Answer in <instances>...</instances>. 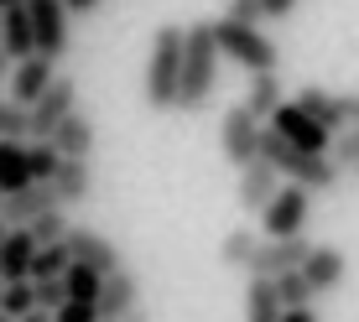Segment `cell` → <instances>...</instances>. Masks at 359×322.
I'll use <instances>...</instances> for the list:
<instances>
[{"instance_id":"cell-8","label":"cell","mask_w":359,"mask_h":322,"mask_svg":"<svg viewBox=\"0 0 359 322\" xmlns=\"http://www.w3.org/2000/svg\"><path fill=\"white\" fill-rule=\"evenodd\" d=\"M73 109H79V83H73L68 73H57V78L42 89V99L27 109L32 115V141H53V130L63 125Z\"/></svg>"},{"instance_id":"cell-33","label":"cell","mask_w":359,"mask_h":322,"mask_svg":"<svg viewBox=\"0 0 359 322\" xmlns=\"http://www.w3.org/2000/svg\"><path fill=\"white\" fill-rule=\"evenodd\" d=\"M328 161H333V167H354L359 172V125H349V130H339V135H333V146H328Z\"/></svg>"},{"instance_id":"cell-20","label":"cell","mask_w":359,"mask_h":322,"mask_svg":"<svg viewBox=\"0 0 359 322\" xmlns=\"http://www.w3.org/2000/svg\"><path fill=\"white\" fill-rule=\"evenodd\" d=\"M32 234L27 229H6V244H0V281H32Z\"/></svg>"},{"instance_id":"cell-6","label":"cell","mask_w":359,"mask_h":322,"mask_svg":"<svg viewBox=\"0 0 359 322\" xmlns=\"http://www.w3.org/2000/svg\"><path fill=\"white\" fill-rule=\"evenodd\" d=\"M307 214H313V192L297 188V182H281L276 197L261 208V229L266 239H297L307 229Z\"/></svg>"},{"instance_id":"cell-7","label":"cell","mask_w":359,"mask_h":322,"mask_svg":"<svg viewBox=\"0 0 359 322\" xmlns=\"http://www.w3.org/2000/svg\"><path fill=\"white\" fill-rule=\"evenodd\" d=\"M261 130H266V125H261L245 104H229V109H224V120H219V151H224V161H229L234 172L250 167V161L261 156Z\"/></svg>"},{"instance_id":"cell-25","label":"cell","mask_w":359,"mask_h":322,"mask_svg":"<svg viewBox=\"0 0 359 322\" xmlns=\"http://www.w3.org/2000/svg\"><path fill=\"white\" fill-rule=\"evenodd\" d=\"M99 286H104V276L99 270H89V265H73L68 260V270H63V296L68 302H99Z\"/></svg>"},{"instance_id":"cell-2","label":"cell","mask_w":359,"mask_h":322,"mask_svg":"<svg viewBox=\"0 0 359 322\" xmlns=\"http://www.w3.org/2000/svg\"><path fill=\"white\" fill-rule=\"evenodd\" d=\"M261 156L276 167V177L281 182H297V188H307V192H333V182H339V167H333L328 156H307V151H297V146H287L276 130H261Z\"/></svg>"},{"instance_id":"cell-45","label":"cell","mask_w":359,"mask_h":322,"mask_svg":"<svg viewBox=\"0 0 359 322\" xmlns=\"http://www.w3.org/2000/svg\"><path fill=\"white\" fill-rule=\"evenodd\" d=\"M0 322H11V317H6V312H0Z\"/></svg>"},{"instance_id":"cell-40","label":"cell","mask_w":359,"mask_h":322,"mask_svg":"<svg viewBox=\"0 0 359 322\" xmlns=\"http://www.w3.org/2000/svg\"><path fill=\"white\" fill-rule=\"evenodd\" d=\"M21 322H53V312H27Z\"/></svg>"},{"instance_id":"cell-28","label":"cell","mask_w":359,"mask_h":322,"mask_svg":"<svg viewBox=\"0 0 359 322\" xmlns=\"http://www.w3.org/2000/svg\"><path fill=\"white\" fill-rule=\"evenodd\" d=\"M0 312L11 322H21L27 312H36V296H32V281H6L0 286Z\"/></svg>"},{"instance_id":"cell-46","label":"cell","mask_w":359,"mask_h":322,"mask_svg":"<svg viewBox=\"0 0 359 322\" xmlns=\"http://www.w3.org/2000/svg\"><path fill=\"white\" fill-rule=\"evenodd\" d=\"M0 286H6V281H0Z\"/></svg>"},{"instance_id":"cell-18","label":"cell","mask_w":359,"mask_h":322,"mask_svg":"<svg viewBox=\"0 0 359 322\" xmlns=\"http://www.w3.org/2000/svg\"><path fill=\"white\" fill-rule=\"evenodd\" d=\"M0 52H6V63H21V57H32V16L27 6H11L0 10Z\"/></svg>"},{"instance_id":"cell-32","label":"cell","mask_w":359,"mask_h":322,"mask_svg":"<svg viewBox=\"0 0 359 322\" xmlns=\"http://www.w3.org/2000/svg\"><path fill=\"white\" fill-rule=\"evenodd\" d=\"M0 141H32V115L16 99H0Z\"/></svg>"},{"instance_id":"cell-37","label":"cell","mask_w":359,"mask_h":322,"mask_svg":"<svg viewBox=\"0 0 359 322\" xmlns=\"http://www.w3.org/2000/svg\"><path fill=\"white\" fill-rule=\"evenodd\" d=\"M292 10H297V0H261V16L266 21H287Z\"/></svg>"},{"instance_id":"cell-22","label":"cell","mask_w":359,"mask_h":322,"mask_svg":"<svg viewBox=\"0 0 359 322\" xmlns=\"http://www.w3.org/2000/svg\"><path fill=\"white\" fill-rule=\"evenodd\" d=\"M32 188V167H27V141H0V197Z\"/></svg>"},{"instance_id":"cell-19","label":"cell","mask_w":359,"mask_h":322,"mask_svg":"<svg viewBox=\"0 0 359 322\" xmlns=\"http://www.w3.org/2000/svg\"><path fill=\"white\" fill-rule=\"evenodd\" d=\"M292 104L302 109V115H313L328 135H339V130H344V94H328V89H318V83H307V89L297 94Z\"/></svg>"},{"instance_id":"cell-38","label":"cell","mask_w":359,"mask_h":322,"mask_svg":"<svg viewBox=\"0 0 359 322\" xmlns=\"http://www.w3.org/2000/svg\"><path fill=\"white\" fill-rule=\"evenodd\" d=\"M281 322H323L313 307H297V312H281Z\"/></svg>"},{"instance_id":"cell-14","label":"cell","mask_w":359,"mask_h":322,"mask_svg":"<svg viewBox=\"0 0 359 322\" xmlns=\"http://www.w3.org/2000/svg\"><path fill=\"white\" fill-rule=\"evenodd\" d=\"M344 276H349V255H344L339 244H313V250H307L302 281L313 286V296H318V291H339Z\"/></svg>"},{"instance_id":"cell-39","label":"cell","mask_w":359,"mask_h":322,"mask_svg":"<svg viewBox=\"0 0 359 322\" xmlns=\"http://www.w3.org/2000/svg\"><path fill=\"white\" fill-rule=\"evenodd\" d=\"M68 16H89V10H99V0H63Z\"/></svg>"},{"instance_id":"cell-24","label":"cell","mask_w":359,"mask_h":322,"mask_svg":"<svg viewBox=\"0 0 359 322\" xmlns=\"http://www.w3.org/2000/svg\"><path fill=\"white\" fill-rule=\"evenodd\" d=\"M276 104H281V78H276V73H255L250 94H245V109H250L255 120H271V115H276Z\"/></svg>"},{"instance_id":"cell-3","label":"cell","mask_w":359,"mask_h":322,"mask_svg":"<svg viewBox=\"0 0 359 322\" xmlns=\"http://www.w3.org/2000/svg\"><path fill=\"white\" fill-rule=\"evenodd\" d=\"M177 83H182V27H156L151 57H146L141 94L151 109H177Z\"/></svg>"},{"instance_id":"cell-42","label":"cell","mask_w":359,"mask_h":322,"mask_svg":"<svg viewBox=\"0 0 359 322\" xmlns=\"http://www.w3.org/2000/svg\"><path fill=\"white\" fill-rule=\"evenodd\" d=\"M11 6H27V0H0V10H11Z\"/></svg>"},{"instance_id":"cell-36","label":"cell","mask_w":359,"mask_h":322,"mask_svg":"<svg viewBox=\"0 0 359 322\" xmlns=\"http://www.w3.org/2000/svg\"><path fill=\"white\" fill-rule=\"evenodd\" d=\"M53 322H99V312H94L89 302H63V307L53 312Z\"/></svg>"},{"instance_id":"cell-13","label":"cell","mask_w":359,"mask_h":322,"mask_svg":"<svg viewBox=\"0 0 359 322\" xmlns=\"http://www.w3.org/2000/svg\"><path fill=\"white\" fill-rule=\"evenodd\" d=\"M135 307H141V276H135V270H115V276H104L99 302H94L99 322H126Z\"/></svg>"},{"instance_id":"cell-41","label":"cell","mask_w":359,"mask_h":322,"mask_svg":"<svg viewBox=\"0 0 359 322\" xmlns=\"http://www.w3.org/2000/svg\"><path fill=\"white\" fill-rule=\"evenodd\" d=\"M126 322H151V317H146V312H141V307H135V312H130Z\"/></svg>"},{"instance_id":"cell-9","label":"cell","mask_w":359,"mask_h":322,"mask_svg":"<svg viewBox=\"0 0 359 322\" xmlns=\"http://www.w3.org/2000/svg\"><path fill=\"white\" fill-rule=\"evenodd\" d=\"M63 250H68L73 265H89V270H99V276H115V270H126V260H120L115 239H104L99 229L68 224V234H63Z\"/></svg>"},{"instance_id":"cell-44","label":"cell","mask_w":359,"mask_h":322,"mask_svg":"<svg viewBox=\"0 0 359 322\" xmlns=\"http://www.w3.org/2000/svg\"><path fill=\"white\" fill-rule=\"evenodd\" d=\"M0 244H6V224H0Z\"/></svg>"},{"instance_id":"cell-15","label":"cell","mask_w":359,"mask_h":322,"mask_svg":"<svg viewBox=\"0 0 359 322\" xmlns=\"http://www.w3.org/2000/svg\"><path fill=\"white\" fill-rule=\"evenodd\" d=\"M6 78H11V99H16L21 109H32L36 99H42V89L57 78V63H47V57L32 52V57H21V63H11Z\"/></svg>"},{"instance_id":"cell-17","label":"cell","mask_w":359,"mask_h":322,"mask_svg":"<svg viewBox=\"0 0 359 322\" xmlns=\"http://www.w3.org/2000/svg\"><path fill=\"white\" fill-rule=\"evenodd\" d=\"M94 141H99V130H94V120L83 115V109H73L63 125L53 130L57 156H68V161H89V156H94Z\"/></svg>"},{"instance_id":"cell-31","label":"cell","mask_w":359,"mask_h":322,"mask_svg":"<svg viewBox=\"0 0 359 322\" xmlns=\"http://www.w3.org/2000/svg\"><path fill=\"white\" fill-rule=\"evenodd\" d=\"M276 296H281V312L313 307V286L302 281V270H287V276H276Z\"/></svg>"},{"instance_id":"cell-5","label":"cell","mask_w":359,"mask_h":322,"mask_svg":"<svg viewBox=\"0 0 359 322\" xmlns=\"http://www.w3.org/2000/svg\"><path fill=\"white\" fill-rule=\"evenodd\" d=\"M27 16H32V47H36V57L57 63V57L68 52V42H73L68 6H63V0H27Z\"/></svg>"},{"instance_id":"cell-1","label":"cell","mask_w":359,"mask_h":322,"mask_svg":"<svg viewBox=\"0 0 359 322\" xmlns=\"http://www.w3.org/2000/svg\"><path fill=\"white\" fill-rule=\"evenodd\" d=\"M219 42H214V21H193L182 27V83H177V109L182 115H198V109L214 99L219 83Z\"/></svg>"},{"instance_id":"cell-4","label":"cell","mask_w":359,"mask_h":322,"mask_svg":"<svg viewBox=\"0 0 359 322\" xmlns=\"http://www.w3.org/2000/svg\"><path fill=\"white\" fill-rule=\"evenodd\" d=\"M214 42H219V57L240 63L250 78H255V73H276V63H281L276 42H271L261 27H234V21L219 16V21H214Z\"/></svg>"},{"instance_id":"cell-27","label":"cell","mask_w":359,"mask_h":322,"mask_svg":"<svg viewBox=\"0 0 359 322\" xmlns=\"http://www.w3.org/2000/svg\"><path fill=\"white\" fill-rule=\"evenodd\" d=\"M27 167H32V182H53L63 156H57L53 141H27Z\"/></svg>"},{"instance_id":"cell-30","label":"cell","mask_w":359,"mask_h":322,"mask_svg":"<svg viewBox=\"0 0 359 322\" xmlns=\"http://www.w3.org/2000/svg\"><path fill=\"white\" fill-rule=\"evenodd\" d=\"M63 270H68L63 244H42V250L32 255V281H63Z\"/></svg>"},{"instance_id":"cell-43","label":"cell","mask_w":359,"mask_h":322,"mask_svg":"<svg viewBox=\"0 0 359 322\" xmlns=\"http://www.w3.org/2000/svg\"><path fill=\"white\" fill-rule=\"evenodd\" d=\"M6 68H11V63H6V52H0V78H6Z\"/></svg>"},{"instance_id":"cell-29","label":"cell","mask_w":359,"mask_h":322,"mask_svg":"<svg viewBox=\"0 0 359 322\" xmlns=\"http://www.w3.org/2000/svg\"><path fill=\"white\" fill-rule=\"evenodd\" d=\"M27 234H32V244H36V250H42V244H63V234H68V208H53V214L32 218Z\"/></svg>"},{"instance_id":"cell-21","label":"cell","mask_w":359,"mask_h":322,"mask_svg":"<svg viewBox=\"0 0 359 322\" xmlns=\"http://www.w3.org/2000/svg\"><path fill=\"white\" fill-rule=\"evenodd\" d=\"M53 192H57V203H83V197L94 192V167L89 161H68L63 156V167H57V177H53Z\"/></svg>"},{"instance_id":"cell-26","label":"cell","mask_w":359,"mask_h":322,"mask_svg":"<svg viewBox=\"0 0 359 322\" xmlns=\"http://www.w3.org/2000/svg\"><path fill=\"white\" fill-rule=\"evenodd\" d=\"M255 244H261V234H250V229H234L219 239V265H229V270H245L250 265V255H255Z\"/></svg>"},{"instance_id":"cell-23","label":"cell","mask_w":359,"mask_h":322,"mask_svg":"<svg viewBox=\"0 0 359 322\" xmlns=\"http://www.w3.org/2000/svg\"><path fill=\"white\" fill-rule=\"evenodd\" d=\"M245 322H281L276 281H250L245 286Z\"/></svg>"},{"instance_id":"cell-11","label":"cell","mask_w":359,"mask_h":322,"mask_svg":"<svg viewBox=\"0 0 359 322\" xmlns=\"http://www.w3.org/2000/svg\"><path fill=\"white\" fill-rule=\"evenodd\" d=\"M313 244L297 234V239H261L255 244V255H250V265H245V276L250 281H276V276H287V270H302V260Z\"/></svg>"},{"instance_id":"cell-35","label":"cell","mask_w":359,"mask_h":322,"mask_svg":"<svg viewBox=\"0 0 359 322\" xmlns=\"http://www.w3.org/2000/svg\"><path fill=\"white\" fill-rule=\"evenodd\" d=\"M32 296H36V312H57V307L68 302L63 281H32Z\"/></svg>"},{"instance_id":"cell-10","label":"cell","mask_w":359,"mask_h":322,"mask_svg":"<svg viewBox=\"0 0 359 322\" xmlns=\"http://www.w3.org/2000/svg\"><path fill=\"white\" fill-rule=\"evenodd\" d=\"M271 130H276L287 146L307 151V156H328V146H333V135H328L323 125H318L313 115H302L297 104H287V99H281V104H276V115H271Z\"/></svg>"},{"instance_id":"cell-12","label":"cell","mask_w":359,"mask_h":322,"mask_svg":"<svg viewBox=\"0 0 359 322\" xmlns=\"http://www.w3.org/2000/svg\"><path fill=\"white\" fill-rule=\"evenodd\" d=\"M53 208H63V203H57V192H53V182H32V188L0 197V224H6V229H27L32 218L53 214Z\"/></svg>"},{"instance_id":"cell-16","label":"cell","mask_w":359,"mask_h":322,"mask_svg":"<svg viewBox=\"0 0 359 322\" xmlns=\"http://www.w3.org/2000/svg\"><path fill=\"white\" fill-rule=\"evenodd\" d=\"M281 188V177H276V167H271L266 156H255L250 167H240V188H234V197H240V208H250V214H261V208L276 197Z\"/></svg>"},{"instance_id":"cell-34","label":"cell","mask_w":359,"mask_h":322,"mask_svg":"<svg viewBox=\"0 0 359 322\" xmlns=\"http://www.w3.org/2000/svg\"><path fill=\"white\" fill-rule=\"evenodd\" d=\"M224 21H234V27H261V0H229L224 6Z\"/></svg>"}]
</instances>
